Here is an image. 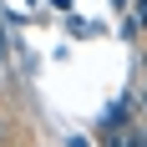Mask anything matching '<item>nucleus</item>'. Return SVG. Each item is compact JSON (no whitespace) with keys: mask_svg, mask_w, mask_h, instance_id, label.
I'll return each mask as SVG.
<instances>
[{"mask_svg":"<svg viewBox=\"0 0 147 147\" xmlns=\"http://www.w3.org/2000/svg\"><path fill=\"white\" fill-rule=\"evenodd\" d=\"M137 107H142V117H147V66L137 71Z\"/></svg>","mask_w":147,"mask_h":147,"instance_id":"nucleus-2","label":"nucleus"},{"mask_svg":"<svg viewBox=\"0 0 147 147\" xmlns=\"http://www.w3.org/2000/svg\"><path fill=\"white\" fill-rule=\"evenodd\" d=\"M102 147H147V127H132V122L107 127V132H102Z\"/></svg>","mask_w":147,"mask_h":147,"instance_id":"nucleus-1","label":"nucleus"}]
</instances>
